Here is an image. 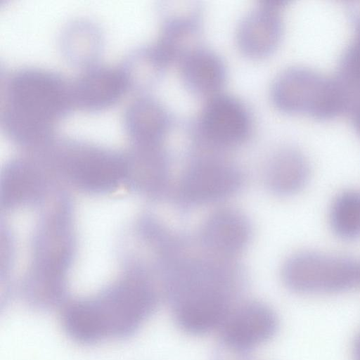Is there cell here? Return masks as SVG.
<instances>
[{
  "label": "cell",
  "instance_id": "cell-7",
  "mask_svg": "<svg viewBox=\"0 0 360 360\" xmlns=\"http://www.w3.org/2000/svg\"><path fill=\"white\" fill-rule=\"evenodd\" d=\"M281 276L285 285L296 292H342L360 285V262L343 256L300 252L284 262Z\"/></svg>",
  "mask_w": 360,
  "mask_h": 360
},
{
  "label": "cell",
  "instance_id": "cell-6",
  "mask_svg": "<svg viewBox=\"0 0 360 360\" xmlns=\"http://www.w3.org/2000/svg\"><path fill=\"white\" fill-rule=\"evenodd\" d=\"M252 127L247 105L234 96L219 93L207 98L186 129L192 149L224 153L246 141Z\"/></svg>",
  "mask_w": 360,
  "mask_h": 360
},
{
  "label": "cell",
  "instance_id": "cell-4",
  "mask_svg": "<svg viewBox=\"0 0 360 360\" xmlns=\"http://www.w3.org/2000/svg\"><path fill=\"white\" fill-rule=\"evenodd\" d=\"M274 105L280 111L306 115L321 120L351 112L352 103L338 79L304 66H292L274 78L270 89Z\"/></svg>",
  "mask_w": 360,
  "mask_h": 360
},
{
  "label": "cell",
  "instance_id": "cell-3",
  "mask_svg": "<svg viewBox=\"0 0 360 360\" xmlns=\"http://www.w3.org/2000/svg\"><path fill=\"white\" fill-rule=\"evenodd\" d=\"M158 302V292L151 281L137 272L95 295L64 303L61 326L70 339L83 345L127 339L139 330Z\"/></svg>",
  "mask_w": 360,
  "mask_h": 360
},
{
  "label": "cell",
  "instance_id": "cell-8",
  "mask_svg": "<svg viewBox=\"0 0 360 360\" xmlns=\"http://www.w3.org/2000/svg\"><path fill=\"white\" fill-rule=\"evenodd\" d=\"M221 153H192L175 193L176 200L182 207L220 201L241 188L242 172Z\"/></svg>",
  "mask_w": 360,
  "mask_h": 360
},
{
  "label": "cell",
  "instance_id": "cell-1",
  "mask_svg": "<svg viewBox=\"0 0 360 360\" xmlns=\"http://www.w3.org/2000/svg\"><path fill=\"white\" fill-rule=\"evenodd\" d=\"M165 290L177 326L193 335L220 327L244 283L231 259L187 255L186 250L162 264Z\"/></svg>",
  "mask_w": 360,
  "mask_h": 360
},
{
  "label": "cell",
  "instance_id": "cell-5",
  "mask_svg": "<svg viewBox=\"0 0 360 360\" xmlns=\"http://www.w3.org/2000/svg\"><path fill=\"white\" fill-rule=\"evenodd\" d=\"M41 155L75 186L89 193L112 191L129 172L127 155L78 140L55 137Z\"/></svg>",
  "mask_w": 360,
  "mask_h": 360
},
{
  "label": "cell",
  "instance_id": "cell-10",
  "mask_svg": "<svg viewBox=\"0 0 360 360\" xmlns=\"http://www.w3.org/2000/svg\"><path fill=\"white\" fill-rule=\"evenodd\" d=\"M277 327L271 309L261 302H248L234 309L221 326V343L229 352L245 355L271 338Z\"/></svg>",
  "mask_w": 360,
  "mask_h": 360
},
{
  "label": "cell",
  "instance_id": "cell-19",
  "mask_svg": "<svg viewBox=\"0 0 360 360\" xmlns=\"http://www.w3.org/2000/svg\"><path fill=\"white\" fill-rule=\"evenodd\" d=\"M169 65L153 43L131 50L120 68L127 79L129 89L145 92L160 82Z\"/></svg>",
  "mask_w": 360,
  "mask_h": 360
},
{
  "label": "cell",
  "instance_id": "cell-22",
  "mask_svg": "<svg viewBox=\"0 0 360 360\" xmlns=\"http://www.w3.org/2000/svg\"><path fill=\"white\" fill-rule=\"evenodd\" d=\"M335 76L351 93L360 97V18L352 41L341 56Z\"/></svg>",
  "mask_w": 360,
  "mask_h": 360
},
{
  "label": "cell",
  "instance_id": "cell-24",
  "mask_svg": "<svg viewBox=\"0 0 360 360\" xmlns=\"http://www.w3.org/2000/svg\"><path fill=\"white\" fill-rule=\"evenodd\" d=\"M354 360H360V333L356 337L353 346Z\"/></svg>",
  "mask_w": 360,
  "mask_h": 360
},
{
  "label": "cell",
  "instance_id": "cell-13",
  "mask_svg": "<svg viewBox=\"0 0 360 360\" xmlns=\"http://www.w3.org/2000/svg\"><path fill=\"white\" fill-rule=\"evenodd\" d=\"M75 107L98 111L115 104L129 89L120 67L95 64L72 80Z\"/></svg>",
  "mask_w": 360,
  "mask_h": 360
},
{
  "label": "cell",
  "instance_id": "cell-17",
  "mask_svg": "<svg viewBox=\"0 0 360 360\" xmlns=\"http://www.w3.org/2000/svg\"><path fill=\"white\" fill-rule=\"evenodd\" d=\"M309 165L304 155L292 147L275 151L268 160L264 181L274 194L288 196L297 193L307 184Z\"/></svg>",
  "mask_w": 360,
  "mask_h": 360
},
{
  "label": "cell",
  "instance_id": "cell-11",
  "mask_svg": "<svg viewBox=\"0 0 360 360\" xmlns=\"http://www.w3.org/2000/svg\"><path fill=\"white\" fill-rule=\"evenodd\" d=\"M288 1L262 0L240 20L236 29V42L245 56L261 58L271 55L282 38L283 23L281 12Z\"/></svg>",
  "mask_w": 360,
  "mask_h": 360
},
{
  "label": "cell",
  "instance_id": "cell-18",
  "mask_svg": "<svg viewBox=\"0 0 360 360\" xmlns=\"http://www.w3.org/2000/svg\"><path fill=\"white\" fill-rule=\"evenodd\" d=\"M132 172L138 174L139 186L153 194L167 190L170 156L162 144L133 145L127 155Z\"/></svg>",
  "mask_w": 360,
  "mask_h": 360
},
{
  "label": "cell",
  "instance_id": "cell-9",
  "mask_svg": "<svg viewBox=\"0 0 360 360\" xmlns=\"http://www.w3.org/2000/svg\"><path fill=\"white\" fill-rule=\"evenodd\" d=\"M160 30L155 45L169 65L202 46L203 6L198 1H165L159 6Z\"/></svg>",
  "mask_w": 360,
  "mask_h": 360
},
{
  "label": "cell",
  "instance_id": "cell-12",
  "mask_svg": "<svg viewBox=\"0 0 360 360\" xmlns=\"http://www.w3.org/2000/svg\"><path fill=\"white\" fill-rule=\"evenodd\" d=\"M251 233L250 223L242 212L224 207L206 218L200 231L199 240L207 253L231 259L248 245Z\"/></svg>",
  "mask_w": 360,
  "mask_h": 360
},
{
  "label": "cell",
  "instance_id": "cell-15",
  "mask_svg": "<svg viewBox=\"0 0 360 360\" xmlns=\"http://www.w3.org/2000/svg\"><path fill=\"white\" fill-rule=\"evenodd\" d=\"M183 84L192 94L207 98L220 93L227 79L223 58L214 51L200 46L179 63Z\"/></svg>",
  "mask_w": 360,
  "mask_h": 360
},
{
  "label": "cell",
  "instance_id": "cell-2",
  "mask_svg": "<svg viewBox=\"0 0 360 360\" xmlns=\"http://www.w3.org/2000/svg\"><path fill=\"white\" fill-rule=\"evenodd\" d=\"M1 83V129L20 146L46 145L55 137V124L75 108L72 80L56 71L22 67Z\"/></svg>",
  "mask_w": 360,
  "mask_h": 360
},
{
  "label": "cell",
  "instance_id": "cell-21",
  "mask_svg": "<svg viewBox=\"0 0 360 360\" xmlns=\"http://www.w3.org/2000/svg\"><path fill=\"white\" fill-rule=\"evenodd\" d=\"M329 221L333 232L345 240L360 238V191H346L333 201Z\"/></svg>",
  "mask_w": 360,
  "mask_h": 360
},
{
  "label": "cell",
  "instance_id": "cell-16",
  "mask_svg": "<svg viewBox=\"0 0 360 360\" xmlns=\"http://www.w3.org/2000/svg\"><path fill=\"white\" fill-rule=\"evenodd\" d=\"M2 174L1 198L6 207L29 205L43 195L44 179L34 160L13 159L6 164Z\"/></svg>",
  "mask_w": 360,
  "mask_h": 360
},
{
  "label": "cell",
  "instance_id": "cell-23",
  "mask_svg": "<svg viewBox=\"0 0 360 360\" xmlns=\"http://www.w3.org/2000/svg\"><path fill=\"white\" fill-rule=\"evenodd\" d=\"M355 129L360 134V103L351 112Z\"/></svg>",
  "mask_w": 360,
  "mask_h": 360
},
{
  "label": "cell",
  "instance_id": "cell-20",
  "mask_svg": "<svg viewBox=\"0 0 360 360\" xmlns=\"http://www.w3.org/2000/svg\"><path fill=\"white\" fill-rule=\"evenodd\" d=\"M100 29L85 20L72 22L61 37V50L65 57L75 65L84 69L95 65L103 45Z\"/></svg>",
  "mask_w": 360,
  "mask_h": 360
},
{
  "label": "cell",
  "instance_id": "cell-14",
  "mask_svg": "<svg viewBox=\"0 0 360 360\" xmlns=\"http://www.w3.org/2000/svg\"><path fill=\"white\" fill-rule=\"evenodd\" d=\"M173 124L167 108L148 96L132 101L123 115L124 129L133 145L162 144Z\"/></svg>",
  "mask_w": 360,
  "mask_h": 360
}]
</instances>
